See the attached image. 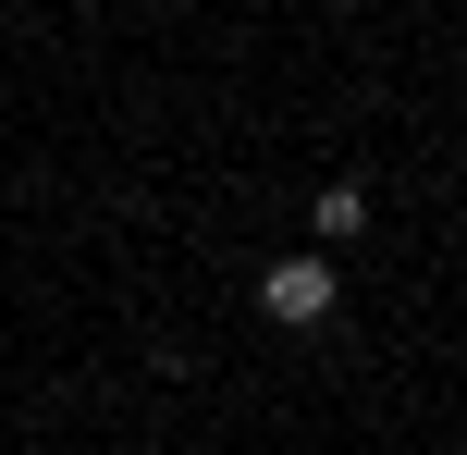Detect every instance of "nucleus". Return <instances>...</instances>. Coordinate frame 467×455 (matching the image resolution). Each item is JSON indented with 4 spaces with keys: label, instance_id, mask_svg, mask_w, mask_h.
Returning a JSON list of instances; mask_svg holds the SVG:
<instances>
[{
    "label": "nucleus",
    "instance_id": "2",
    "mask_svg": "<svg viewBox=\"0 0 467 455\" xmlns=\"http://www.w3.org/2000/svg\"><path fill=\"white\" fill-rule=\"evenodd\" d=\"M307 234H320V246L369 234V185H320V197H307Z\"/></svg>",
    "mask_w": 467,
    "mask_h": 455
},
{
    "label": "nucleus",
    "instance_id": "1",
    "mask_svg": "<svg viewBox=\"0 0 467 455\" xmlns=\"http://www.w3.org/2000/svg\"><path fill=\"white\" fill-rule=\"evenodd\" d=\"M332 308H345L332 259H271V271H258V320H283V333H320Z\"/></svg>",
    "mask_w": 467,
    "mask_h": 455
}]
</instances>
